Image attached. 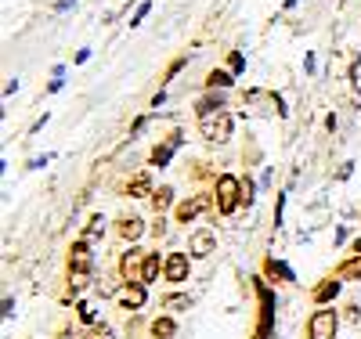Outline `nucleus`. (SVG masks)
Returning a JSON list of instances; mask_svg holds the SVG:
<instances>
[{
    "label": "nucleus",
    "mask_w": 361,
    "mask_h": 339,
    "mask_svg": "<svg viewBox=\"0 0 361 339\" xmlns=\"http://www.w3.org/2000/svg\"><path fill=\"white\" fill-rule=\"evenodd\" d=\"M238 202H243V180L235 177H217V213L221 217H231V213L238 209Z\"/></svg>",
    "instance_id": "1"
},
{
    "label": "nucleus",
    "mask_w": 361,
    "mask_h": 339,
    "mask_svg": "<svg viewBox=\"0 0 361 339\" xmlns=\"http://www.w3.org/2000/svg\"><path fill=\"white\" fill-rule=\"evenodd\" d=\"M336 328H340V314L333 311V307H322V311H314L311 321H307V335L311 339H333Z\"/></svg>",
    "instance_id": "2"
},
{
    "label": "nucleus",
    "mask_w": 361,
    "mask_h": 339,
    "mask_svg": "<svg viewBox=\"0 0 361 339\" xmlns=\"http://www.w3.org/2000/svg\"><path fill=\"white\" fill-rule=\"evenodd\" d=\"M199 130H202V137H206V141H217V144H224V141L231 137V116H228V112L206 116V119H199Z\"/></svg>",
    "instance_id": "3"
},
{
    "label": "nucleus",
    "mask_w": 361,
    "mask_h": 339,
    "mask_svg": "<svg viewBox=\"0 0 361 339\" xmlns=\"http://www.w3.org/2000/svg\"><path fill=\"white\" fill-rule=\"evenodd\" d=\"M188 271H192V257L188 253H170L166 257V267H163V278L180 285V282H188Z\"/></svg>",
    "instance_id": "4"
},
{
    "label": "nucleus",
    "mask_w": 361,
    "mask_h": 339,
    "mask_svg": "<svg viewBox=\"0 0 361 339\" xmlns=\"http://www.w3.org/2000/svg\"><path fill=\"white\" fill-rule=\"evenodd\" d=\"M116 303L123 307V311H141V307L148 303V292H145L141 282H127L123 289L116 292Z\"/></svg>",
    "instance_id": "5"
},
{
    "label": "nucleus",
    "mask_w": 361,
    "mask_h": 339,
    "mask_svg": "<svg viewBox=\"0 0 361 339\" xmlns=\"http://www.w3.org/2000/svg\"><path fill=\"white\" fill-rule=\"evenodd\" d=\"M90 264H94V257H90V242L87 238L73 242V249H69V271L73 274H90Z\"/></svg>",
    "instance_id": "6"
},
{
    "label": "nucleus",
    "mask_w": 361,
    "mask_h": 339,
    "mask_svg": "<svg viewBox=\"0 0 361 339\" xmlns=\"http://www.w3.org/2000/svg\"><path fill=\"white\" fill-rule=\"evenodd\" d=\"M257 292H260V332H257V339H271V321H275V296H271L260 282H257Z\"/></svg>",
    "instance_id": "7"
},
{
    "label": "nucleus",
    "mask_w": 361,
    "mask_h": 339,
    "mask_svg": "<svg viewBox=\"0 0 361 339\" xmlns=\"http://www.w3.org/2000/svg\"><path fill=\"white\" fill-rule=\"evenodd\" d=\"M188 249H192V257H195V260L209 257V253L217 249V235L209 231V228H199V231H192V242H188Z\"/></svg>",
    "instance_id": "8"
},
{
    "label": "nucleus",
    "mask_w": 361,
    "mask_h": 339,
    "mask_svg": "<svg viewBox=\"0 0 361 339\" xmlns=\"http://www.w3.org/2000/svg\"><path fill=\"white\" fill-rule=\"evenodd\" d=\"M145 257H148V253H141V249H130V253H123V260H119V271H123V278H127V282H141Z\"/></svg>",
    "instance_id": "9"
},
{
    "label": "nucleus",
    "mask_w": 361,
    "mask_h": 339,
    "mask_svg": "<svg viewBox=\"0 0 361 339\" xmlns=\"http://www.w3.org/2000/svg\"><path fill=\"white\" fill-rule=\"evenodd\" d=\"M206 206H209V195H195V199H188V202H180L173 217H177L180 224H188V221H195V217H199V213H202Z\"/></svg>",
    "instance_id": "10"
},
{
    "label": "nucleus",
    "mask_w": 361,
    "mask_h": 339,
    "mask_svg": "<svg viewBox=\"0 0 361 339\" xmlns=\"http://www.w3.org/2000/svg\"><path fill=\"white\" fill-rule=\"evenodd\" d=\"M166 267V260H159V253H148L145 257V271H141V285H152L159 282V271Z\"/></svg>",
    "instance_id": "11"
},
{
    "label": "nucleus",
    "mask_w": 361,
    "mask_h": 339,
    "mask_svg": "<svg viewBox=\"0 0 361 339\" xmlns=\"http://www.w3.org/2000/svg\"><path fill=\"white\" fill-rule=\"evenodd\" d=\"M180 141H185V137L173 134V137H170V144H159V148L152 152V156H148V163H152V166H166V163H170V156L180 148Z\"/></svg>",
    "instance_id": "12"
},
{
    "label": "nucleus",
    "mask_w": 361,
    "mask_h": 339,
    "mask_svg": "<svg viewBox=\"0 0 361 339\" xmlns=\"http://www.w3.org/2000/svg\"><path fill=\"white\" fill-rule=\"evenodd\" d=\"M141 231H145V224H141V217H137V213H127V217H119V235H123V238H141Z\"/></svg>",
    "instance_id": "13"
},
{
    "label": "nucleus",
    "mask_w": 361,
    "mask_h": 339,
    "mask_svg": "<svg viewBox=\"0 0 361 339\" xmlns=\"http://www.w3.org/2000/svg\"><path fill=\"white\" fill-rule=\"evenodd\" d=\"M156 188H152V180H148V173H137L130 184H127V195L130 199H145V195H152Z\"/></svg>",
    "instance_id": "14"
},
{
    "label": "nucleus",
    "mask_w": 361,
    "mask_h": 339,
    "mask_svg": "<svg viewBox=\"0 0 361 339\" xmlns=\"http://www.w3.org/2000/svg\"><path fill=\"white\" fill-rule=\"evenodd\" d=\"M195 112H199V119L217 116V112H224V98H221V94H209V98H202V101L195 105Z\"/></svg>",
    "instance_id": "15"
},
{
    "label": "nucleus",
    "mask_w": 361,
    "mask_h": 339,
    "mask_svg": "<svg viewBox=\"0 0 361 339\" xmlns=\"http://www.w3.org/2000/svg\"><path fill=\"white\" fill-rule=\"evenodd\" d=\"M336 278H350V282H361V257H354V260H343V264L336 267Z\"/></svg>",
    "instance_id": "16"
},
{
    "label": "nucleus",
    "mask_w": 361,
    "mask_h": 339,
    "mask_svg": "<svg viewBox=\"0 0 361 339\" xmlns=\"http://www.w3.org/2000/svg\"><path fill=\"white\" fill-rule=\"evenodd\" d=\"M336 292H340V278H325V282L314 289V303H329Z\"/></svg>",
    "instance_id": "17"
},
{
    "label": "nucleus",
    "mask_w": 361,
    "mask_h": 339,
    "mask_svg": "<svg viewBox=\"0 0 361 339\" xmlns=\"http://www.w3.org/2000/svg\"><path fill=\"white\" fill-rule=\"evenodd\" d=\"M152 335H156V339H173V335H177L173 318H156V321H152Z\"/></svg>",
    "instance_id": "18"
},
{
    "label": "nucleus",
    "mask_w": 361,
    "mask_h": 339,
    "mask_svg": "<svg viewBox=\"0 0 361 339\" xmlns=\"http://www.w3.org/2000/svg\"><path fill=\"white\" fill-rule=\"evenodd\" d=\"M102 235H105V217H102V213H94V217L87 221V228H83V238L94 242V238H102Z\"/></svg>",
    "instance_id": "19"
},
{
    "label": "nucleus",
    "mask_w": 361,
    "mask_h": 339,
    "mask_svg": "<svg viewBox=\"0 0 361 339\" xmlns=\"http://www.w3.org/2000/svg\"><path fill=\"white\" fill-rule=\"evenodd\" d=\"M170 202H173V188H166V184H163V188L152 192V209H156V213H163Z\"/></svg>",
    "instance_id": "20"
},
{
    "label": "nucleus",
    "mask_w": 361,
    "mask_h": 339,
    "mask_svg": "<svg viewBox=\"0 0 361 339\" xmlns=\"http://www.w3.org/2000/svg\"><path fill=\"white\" fill-rule=\"evenodd\" d=\"M206 83H209V87H214V90H217V87H231V83H235V73H224V69H214V73H209V80H206Z\"/></svg>",
    "instance_id": "21"
},
{
    "label": "nucleus",
    "mask_w": 361,
    "mask_h": 339,
    "mask_svg": "<svg viewBox=\"0 0 361 339\" xmlns=\"http://www.w3.org/2000/svg\"><path fill=\"white\" fill-rule=\"evenodd\" d=\"M267 274H279V282H293V271L282 260H267Z\"/></svg>",
    "instance_id": "22"
},
{
    "label": "nucleus",
    "mask_w": 361,
    "mask_h": 339,
    "mask_svg": "<svg viewBox=\"0 0 361 339\" xmlns=\"http://www.w3.org/2000/svg\"><path fill=\"white\" fill-rule=\"evenodd\" d=\"M166 307H170V311H188L192 296H166Z\"/></svg>",
    "instance_id": "23"
},
{
    "label": "nucleus",
    "mask_w": 361,
    "mask_h": 339,
    "mask_svg": "<svg viewBox=\"0 0 361 339\" xmlns=\"http://www.w3.org/2000/svg\"><path fill=\"white\" fill-rule=\"evenodd\" d=\"M228 66H231V73H243V66H246V58H243V54L235 51V54L228 58Z\"/></svg>",
    "instance_id": "24"
},
{
    "label": "nucleus",
    "mask_w": 361,
    "mask_h": 339,
    "mask_svg": "<svg viewBox=\"0 0 361 339\" xmlns=\"http://www.w3.org/2000/svg\"><path fill=\"white\" fill-rule=\"evenodd\" d=\"M148 8H152V4H148V0H145V4H141V8L134 11V18H130V25H141V22H145V15H148Z\"/></svg>",
    "instance_id": "25"
},
{
    "label": "nucleus",
    "mask_w": 361,
    "mask_h": 339,
    "mask_svg": "<svg viewBox=\"0 0 361 339\" xmlns=\"http://www.w3.org/2000/svg\"><path fill=\"white\" fill-rule=\"evenodd\" d=\"M80 318H83V321H94L98 314H94V307H90V303H80Z\"/></svg>",
    "instance_id": "26"
},
{
    "label": "nucleus",
    "mask_w": 361,
    "mask_h": 339,
    "mask_svg": "<svg viewBox=\"0 0 361 339\" xmlns=\"http://www.w3.org/2000/svg\"><path fill=\"white\" fill-rule=\"evenodd\" d=\"M243 202H246V206L253 202V180H250V177L243 180Z\"/></svg>",
    "instance_id": "27"
},
{
    "label": "nucleus",
    "mask_w": 361,
    "mask_h": 339,
    "mask_svg": "<svg viewBox=\"0 0 361 339\" xmlns=\"http://www.w3.org/2000/svg\"><path fill=\"white\" fill-rule=\"evenodd\" d=\"M94 339H112V328L109 325H94Z\"/></svg>",
    "instance_id": "28"
},
{
    "label": "nucleus",
    "mask_w": 361,
    "mask_h": 339,
    "mask_svg": "<svg viewBox=\"0 0 361 339\" xmlns=\"http://www.w3.org/2000/svg\"><path fill=\"white\" fill-rule=\"evenodd\" d=\"M354 257H361V238H354Z\"/></svg>",
    "instance_id": "29"
},
{
    "label": "nucleus",
    "mask_w": 361,
    "mask_h": 339,
    "mask_svg": "<svg viewBox=\"0 0 361 339\" xmlns=\"http://www.w3.org/2000/svg\"><path fill=\"white\" fill-rule=\"evenodd\" d=\"M62 339H73V335H62ZM76 339H83V335H76Z\"/></svg>",
    "instance_id": "30"
}]
</instances>
